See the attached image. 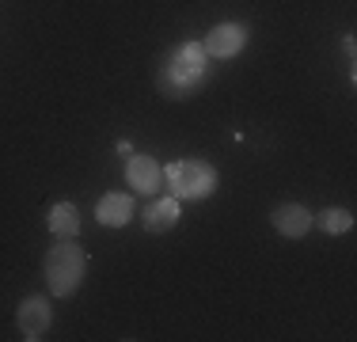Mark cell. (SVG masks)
<instances>
[{
  "label": "cell",
  "mask_w": 357,
  "mask_h": 342,
  "mask_svg": "<svg viewBox=\"0 0 357 342\" xmlns=\"http://www.w3.org/2000/svg\"><path fill=\"white\" fill-rule=\"evenodd\" d=\"M84 270H88V259L76 244H54L46 255V281H50V293L54 297H73L76 285H80Z\"/></svg>",
  "instance_id": "3957f363"
},
{
  "label": "cell",
  "mask_w": 357,
  "mask_h": 342,
  "mask_svg": "<svg viewBox=\"0 0 357 342\" xmlns=\"http://www.w3.org/2000/svg\"><path fill=\"white\" fill-rule=\"evenodd\" d=\"M96 217H99V225H107V228H122L126 221L133 217V198H130V194H122V191H110V194L99 198Z\"/></svg>",
  "instance_id": "ba28073f"
},
{
  "label": "cell",
  "mask_w": 357,
  "mask_h": 342,
  "mask_svg": "<svg viewBox=\"0 0 357 342\" xmlns=\"http://www.w3.org/2000/svg\"><path fill=\"white\" fill-rule=\"evenodd\" d=\"M206 68H209V57H206V50H202V42H183V46H175L172 54L164 57V65H160V73H156V88L164 91L167 99H186L202 88Z\"/></svg>",
  "instance_id": "6da1fadb"
},
{
  "label": "cell",
  "mask_w": 357,
  "mask_h": 342,
  "mask_svg": "<svg viewBox=\"0 0 357 342\" xmlns=\"http://www.w3.org/2000/svg\"><path fill=\"white\" fill-rule=\"evenodd\" d=\"M20 331H23V339L27 342H35L46 335V327H50V320H54V312H50V301L46 297H27V301L20 304Z\"/></svg>",
  "instance_id": "5b68a950"
},
{
  "label": "cell",
  "mask_w": 357,
  "mask_h": 342,
  "mask_svg": "<svg viewBox=\"0 0 357 342\" xmlns=\"http://www.w3.org/2000/svg\"><path fill=\"white\" fill-rule=\"evenodd\" d=\"M50 232H54L57 239H73L76 232H80V213H76L73 202H57L54 209H50Z\"/></svg>",
  "instance_id": "30bf717a"
},
{
  "label": "cell",
  "mask_w": 357,
  "mask_h": 342,
  "mask_svg": "<svg viewBox=\"0 0 357 342\" xmlns=\"http://www.w3.org/2000/svg\"><path fill=\"white\" fill-rule=\"evenodd\" d=\"M164 179L172 186V198H186V202L209 198L217 191V171L206 160H172L164 168Z\"/></svg>",
  "instance_id": "7a4b0ae2"
},
{
  "label": "cell",
  "mask_w": 357,
  "mask_h": 342,
  "mask_svg": "<svg viewBox=\"0 0 357 342\" xmlns=\"http://www.w3.org/2000/svg\"><path fill=\"white\" fill-rule=\"evenodd\" d=\"M126 179H130L133 191L156 194L160 183H164V168H160L152 156H130V160H126Z\"/></svg>",
  "instance_id": "8992f818"
},
{
  "label": "cell",
  "mask_w": 357,
  "mask_h": 342,
  "mask_svg": "<svg viewBox=\"0 0 357 342\" xmlns=\"http://www.w3.org/2000/svg\"><path fill=\"white\" fill-rule=\"evenodd\" d=\"M243 42H248V27H240V23H220L206 34V42H202V50H206L209 61H225V57H236L243 50Z\"/></svg>",
  "instance_id": "277c9868"
},
{
  "label": "cell",
  "mask_w": 357,
  "mask_h": 342,
  "mask_svg": "<svg viewBox=\"0 0 357 342\" xmlns=\"http://www.w3.org/2000/svg\"><path fill=\"white\" fill-rule=\"evenodd\" d=\"M270 221H274V228H278L282 236H289V239L308 236V228H312V213L304 209V205H296V202L278 205V209L270 213Z\"/></svg>",
  "instance_id": "52a82bcc"
},
{
  "label": "cell",
  "mask_w": 357,
  "mask_h": 342,
  "mask_svg": "<svg viewBox=\"0 0 357 342\" xmlns=\"http://www.w3.org/2000/svg\"><path fill=\"white\" fill-rule=\"evenodd\" d=\"M319 228L327 236H342V232H350V228H354V213H346V209H323L319 213Z\"/></svg>",
  "instance_id": "8fae6325"
},
{
  "label": "cell",
  "mask_w": 357,
  "mask_h": 342,
  "mask_svg": "<svg viewBox=\"0 0 357 342\" xmlns=\"http://www.w3.org/2000/svg\"><path fill=\"white\" fill-rule=\"evenodd\" d=\"M178 225V198H160L144 209V228L149 232H167Z\"/></svg>",
  "instance_id": "9c48e42d"
}]
</instances>
